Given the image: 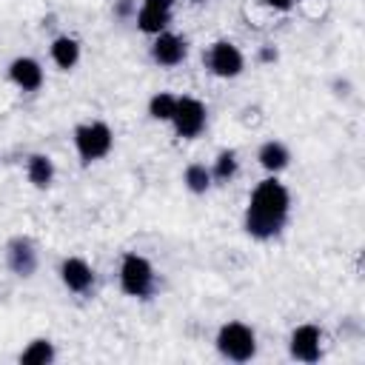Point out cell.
I'll return each mask as SVG.
<instances>
[{
  "label": "cell",
  "instance_id": "obj_1",
  "mask_svg": "<svg viewBox=\"0 0 365 365\" xmlns=\"http://www.w3.org/2000/svg\"><path fill=\"white\" fill-rule=\"evenodd\" d=\"M291 217V191L285 188V182L274 174H268L265 180H259L248 197L245 214H242V228L251 240H274L282 234V228L288 225Z\"/></svg>",
  "mask_w": 365,
  "mask_h": 365
},
{
  "label": "cell",
  "instance_id": "obj_2",
  "mask_svg": "<svg viewBox=\"0 0 365 365\" xmlns=\"http://www.w3.org/2000/svg\"><path fill=\"white\" fill-rule=\"evenodd\" d=\"M117 282H120V291L125 297H131V299H151L154 291H157V271H154L148 257H143L137 251H128L120 259Z\"/></svg>",
  "mask_w": 365,
  "mask_h": 365
},
{
  "label": "cell",
  "instance_id": "obj_3",
  "mask_svg": "<svg viewBox=\"0 0 365 365\" xmlns=\"http://www.w3.org/2000/svg\"><path fill=\"white\" fill-rule=\"evenodd\" d=\"M214 348L228 362H251L257 356V331L248 322L228 319L217 328Z\"/></svg>",
  "mask_w": 365,
  "mask_h": 365
},
{
  "label": "cell",
  "instance_id": "obj_4",
  "mask_svg": "<svg viewBox=\"0 0 365 365\" xmlns=\"http://www.w3.org/2000/svg\"><path fill=\"white\" fill-rule=\"evenodd\" d=\"M71 140H74V151H77V157H80L83 165H91V163L108 157L111 148H114V131L103 120L80 123L74 128V137Z\"/></svg>",
  "mask_w": 365,
  "mask_h": 365
},
{
  "label": "cell",
  "instance_id": "obj_5",
  "mask_svg": "<svg viewBox=\"0 0 365 365\" xmlns=\"http://www.w3.org/2000/svg\"><path fill=\"white\" fill-rule=\"evenodd\" d=\"M202 60H205V68L220 80H234L245 71V57H242L240 46L234 40H225V37L214 40Z\"/></svg>",
  "mask_w": 365,
  "mask_h": 365
},
{
  "label": "cell",
  "instance_id": "obj_6",
  "mask_svg": "<svg viewBox=\"0 0 365 365\" xmlns=\"http://www.w3.org/2000/svg\"><path fill=\"white\" fill-rule=\"evenodd\" d=\"M171 125H174V134L180 140H197L205 131V125H208V108H205V103L200 97H191V94L177 97V108H174Z\"/></svg>",
  "mask_w": 365,
  "mask_h": 365
},
{
  "label": "cell",
  "instance_id": "obj_7",
  "mask_svg": "<svg viewBox=\"0 0 365 365\" xmlns=\"http://www.w3.org/2000/svg\"><path fill=\"white\" fill-rule=\"evenodd\" d=\"M6 268L20 279H31L40 268V254H37L34 240H29L23 234L11 237L6 242Z\"/></svg>",
  "mask_w": 365,
  "mask_h": 365
},
{
  "label": "cell",
  "instance_id": "obj_8",
  "mask_svg": "<svg viewBox=\"0 0 365 365\" xmlns=\"http://www.w3.org/2000/svg\"><path fill=\"white\" fill-rule=\"evenodd\" d=\"M288 354L297 362H319L322 356V331L314 322H302L288 336Z\"/></svg>",
  "mask_w": 365,
  "mask_h": 365
},
{
  "label": "cell",
  "instance_id": "obj_9",
  "mask_svg": "<svg viewBox=\"0 0 365 365\" xmlns=\"http://www.w3.org/2000/svg\"><path fill=\"white\" fill-rule=\"evenodd\" d=\"M57 274H60L63 288H66L68 294H80V297H83V294H91L94 279H97V274H94L91 262H88V259H83V257H77V254L66 257V259L60 262Z\"/></svg>",
  "mask_w": 365,
  "mask_h": 365
},
{
  "label": "cell",
  "instance_id": "obj_10",
  "mask_svg": "<svg viewBox=\"0 0 365 365\" xmlns=\"http://www.w3.org/2000/svg\"><path fill=\"white\" fill-rule=\"evenodd\" d=\"M188 57V40L174 34V31H163L151 40V60L160 68H177L182 60Z\"/></svg>",
  "mask_w": 365,
  "mask_h": 365
},
{
  "label": "cell",
  "instance_id": "obj_11",
  "mask_svg": "<svg viewBox=\"0 0 365 365\" xmlns=\"http://www.w3.org/2000/svg\"><path fill=\"white\" fill-rule=\"evenodd\" d=\"M9 80L23 91V94H31V91H40L43 83H46V71L40 66V60L29 57V54H20L9 63Z\"/></svg>",
  "mask_w": 365,
  "mask_h": 365
},
{
  "label": "cell",
  "instance_id": "obj_12",
  "mask_svg": "<svg viewBox=\"0 0 365 365\" xmlns=\"http://www.w3.org/2000/svg\"><path fill=\"white\" fill-rule=\"evenodd\" d=\"M257 163L265 174H274L279 177L288 165H291V148L282 143V140H265L259 148H257Z\"/></svg>",
  "mask_w": 365,
  "mask_h": 365
},
{
  "label": "cell",
  "instance_id": "obj_13",
  "mask_svg": "<svg viewBox=\"0 0 365 365\" xmlns=\"http://www.w3.org/2000/svg\"><path fill=\"white\" fill-rule=\"evenodd\" d=\"M54 177H57V168H54V160H51L48 154L34 151V154H29V157H26V180H29L37 191L51 188Z\"/></svg>",
  "mask_w": 365,
  "mask_h": 365
},
{
  "label": "cell",
  "instance_id": "obj_14",
  "mask_svg": "<svg viewBox=\"0 0 365 365\" xmlns=\"http://www.w3.org/2000/svg\"><path fill=\"white\" fill-rule=\"evenodd\" d=\"M48 54H51V63H54L60 71H71V68L80 63L83 48H80V40H77V37H71V34H60V37L51 40Z\"/></svg>",
  "mask_w": 365,
  "mask_h": 365
},
{
  "label": "cell",
  "instance_id": "obj_15",
  "mask_svg": "<svg viewBox=\"0 0 365 365\" xmlns=\"http://www.w3.org/2000/svg\"><path fill=\"white\" fill-rule=\"evenodd\" d=\"M171 20H174V11H168V9H154V6H143V3H140L137 14H134L137 29H140L143 34H148V37H157V34L168 31Z\"/></svg>",
  "mask_w": 365,
  "mask_h": 365
},
{
  "label": "cell",
  "instance_id": "obj_16",
  "mask_svg": "<svg viewBox=\"0 0 365 365\" xmlns=\"http://www.w3.org/2000/svg\"><path fill=\"white\" fill-rule=\"evenodd\" d=\"M57 359V348L48 336H34L20 354H17V362L23 365H51Z\"/></svg>",
  "mask_w": 365,
  "mask_h": 365
},
{
  "label": "cell",
  "instance_id": "obj_17",
  "mask_svg": "<svg viewBox=\"0 0 365 365\" xmlns=\"http://www.w3.org/2000/svg\"><path fill=\"white\" fill-rule=\"evenodd\" d=\"M208 168H211L214 185H228V182L240 174V157H237L234 148H220L217 157H214V163H211Z\"/></svg>",
  "mask_w": 365,
  "mask_h": 365
},
{
  "label": "cell",
  "instance_id": "obj_18",
  "mask_svg": "<svg viewBox=\"0 0 365 365\" xmlns=\"http://www.w3.org/2000/svg\"><path fill=\"white\" fill-rule=\"evenodd\" d=\"M182 185L191 191V194H208L214 180H211V168L205 163H188L185 171H182Z\"/></svg>",
  "mask_w": 365,
  "mask_h": 365
},
{
  "label": "cell",
  "instance_id": "obj_19",
  "mask_svg": "<svg viewBox=\"0 0 365 365\" xmlns=\"http://www.w3.org/2000/svg\"><path fill=\"white\" fill-rule=\"evenodd\" d=\"M174 108H177V94L171 91H154L148 97V117L154 123H171Z\"/></svg>",
  "mask_w": 365,
  "mask_h": 365
},
{
  "label": "cell",
  "instance_id": "obj_20",
  "mask_svg": "<svg viewBox=\"0 0 365 365\" xmlns=\"http://www.w3.org/2000/svg\"><path fill=\"white\" fill-rule=\"evenodd\" d=\"M137 14V0H114V17L125 20Z\"/></svg>",
  "mask_w": 365,
  "mask_h": 365
},
{
  "label": "cell",
  "instance_id": "obj_21",
  "mask_svg": "<svg viewBox=\"0 0 365 365\" xmlns=\"http://www.w3.org/2000/svg\"><path fill=\"white\" fill-rule=\"evenodd\" d=\"M257 60H259L262 66H268V63H277V60H279V51H277V46H274V43H262V46H259V51H257Z\"/></svg>",
  "mask_w": 365,
  "mask_h": 365
},
{
  "label": "cell",
  "instance_id": "obj_22",
  "mask_svg": "<svg viewBox=\"0 0 365 365\" xmlns=\"http://www.w3.org/2000/svg\"><path fill=\"white\" fill-rule=\"evenodd\" d=\"M259 6H265V9H271V11H291L294 9V0H257Z\"/></svg>",
  "mask_w": 365,
  "mask_h": 365
},
{
  "label": "cell",
  "instance_id": "obj_23",
  "mask_svg": "<svg viewBox=\"0 0 365 365\" xmlns=\"http://www.w3.org/2000/svg\"><path fill=\"white\" fill-rule=\"evenodd\" d=\"M143 6H154V9H168V11H174V3L177 0H140Z\"/></svg>",
  "mask_w": 365,
  "mask_h": 365
},
{
  "label": "cell",
  "instance_id": "obj_24",
  "mask_svg": "<svg viewBox=\"0 0 365 365\" xmlns=\"http://www.w3.org/2000/svg\"><path fill=\"white\" fill-rule=\"evenodd\" d=\"M191 3H211V0H191Z\"/></svg>",
  "mask_w": 365,
  "mask_h": 365
}]
</instances>
